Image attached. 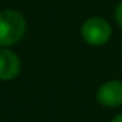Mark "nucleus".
Listing matches in <instances>:
<instances>
[{
  "instance_id": "nucleus-1",
  "label": "nucleus",
  "mask_w": 122,
  "mask_h": 122,
  "mask_svg": "<svg viewBox=\"0 0 122 122\" xmlns=\"http://www.w3.org/2000/svg\"><path fill=\"white\" fill-rule=\"evenodd\" d=\"M26 30L23 16L15 10L0 12V46H10L22 39Z\"/></svg>"
},
{
  "instance_id": "nucleus-2",
  "label": "nucleus",
  "mask_w": 122,
  "mask_h": 122,
  "mask_svg": "<svg viewBox=\"0 0 122 122\" xmlns=\"http://www.w3.org/2000/svg\"><path fill=\"white\" fill-rule=\"evenodd\" d=\"M112 35V29L109 23L101 17L88 19L82 25V37L86 43L92 46H102L105 45Z\"/></svg>"
},
{
  "instance_id": "nucleus-3",
  "label": "nucleus",
  "mask_w": 122,
  "mask_h": 122,
  "mask_svg": "<svg viewBox=\"0 0 122 122\" xmlns=\"http://www.w3.org/2000/svg\"><path fill=\"white\" fill-rule=\"evenodd\" d=\"M96 99L101 105L108 108H116L122 105V82L108 81L96 92Z\"/></svg>"
},
{
  "instance_id": "nucleus-4",
  "label": "nucleus",
  "mask_w": 122,
  "mask_h": 122,
  "mask_svg": "<svg viewBox=\"0 0 122 122\" xmlns=\"http://www.w3.org/2000/svg\"><path fill=\"white\" fill-rule=\"evenodd\" d=\"M20 72V60L16 53L0 49V79L2 81H10L16 78Z\"/></svg>"
},
{
  "instance_id": "nucleus-5",
  "label": "nucleus",
  "mask_w": 122,
  "mask_h": 122,
  "mask_svg": "<svg viewBox=\"0 0 122 122\" xmlns=\"http://www.w3.org/2000/svg\"><path fill=\"white\" fill-rule=\"evenodd\" d=\"M115 20H116V23L122 27V2L118 5V7H116V10H115Z\"/></svg>"
},
{
  "instance_id": "nucleus-6",
  "label": "nucleus",
  "mask_w": 122,
  "mask_h": 122,
  "mask_svg": "<svg viewBox=\"0 0 122 122\" xmlns=\"http://www.w3.org/2000/svg\"><path fill=\"white\" fill-rule=\"evenodd\" d=\"M111 122H122V113H119V115H116Z\"/></svg>"
}]
</instances>
